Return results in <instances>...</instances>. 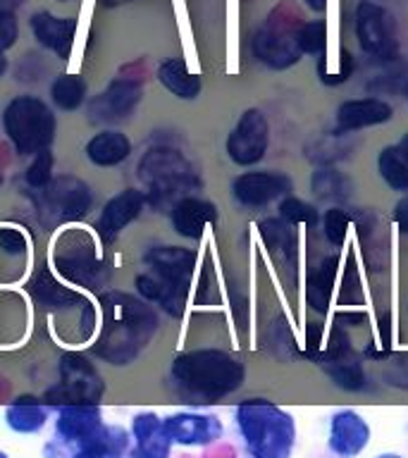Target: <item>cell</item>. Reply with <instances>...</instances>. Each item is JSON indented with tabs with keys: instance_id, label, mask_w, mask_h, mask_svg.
Segmentation results:
<instances>
[{
	"instance_id": "cell-1",
	"label": "cell",
	"mask_w": 408,
	"mask_h": 458,
	"mask_svg": "<svg viewBox=\"0 0 408 458\" xmlns=\"http://www.w3.org/2000/svg\"><path fill=\"white\" fill-rule=\"evenodd\" d=\"M103 329L93 344L96 356L110 365L134 363L157 332V313L124 292L103 293Z\"/></svg>"
},
{
	"instance_id": "cell-2",
	"label": "cell",
	"mask_w": 408,
	"mask_h": 458,
	"mask_svg": "<svg viewBox=\"0 0 408 458\" xmlns=\"http://www.w3.org/2000/svg\"><path fill=\"white\" fill-rule=\"evenodd\" d=\"M242 360L217 349L182 353L170 365V385L179 399L191 406H208L234 394L243 385Z\"/></svg>"
},
{
	"instance_id": "cell-3",
	"label": "cell",
	"mask_w": 408,
	"mask_h": 458,
	"mask_svg": "<svg viewBox=\"0 0 408 458\" xmlns=\"http://www.w3.org/2000/svg\"><path fill=\"white\" fill-rule=\"evenodd\" d=\"M236 425L253 458H289L296 444V422L272 401L249 399L236 408Z\"/></svg>"
},
{
	"instance_id": "cell-4",
	"label": "cell",
	"mask_w": 408,
	"mask_h": 458,
	"mask_svg": "<svg viewBox=\"0 0 408 458\" xmlns=\"http://www.w3.org/2000/svg\"><path fill=\"white\" fill-rule=\"evenodd\" d=\"M139 179L149 189L146 200L157 208L177 203L186 193L200 186L191 163L179 150L167 148V146L146 150V156L139 163Z\"/></svg>"
},
{
	"instance_id": "cell-5",
	"label": "cell",
	"mask_w": 408,
	"mask_h": 458,
	"mask_svg": "<svg viewBox=\"0 0 408 458\" xmlns=\"http://www.w3.org/2000/svg\"><path fill=\"white\" fill-rule=\"evenodd\" d=\"M55 114L36 96H17L3 113V129L20 156H36L55 139Z\"/></svg>"
},
{
	"instance_id": "cell-6",
	"label": "cell",
	"mask_w": 408,
	"mask_h": 458,
	"mask_svg": "<svg viewBox=\"0 0 408 458\" xmlns=\"http://www.w3.org/2000/svg\"><path fill=\"white\" fill-rule=\"evenodd\" d=\"M53 265L72 284L100 289L107 282V265L96 250V239L84 229L64 232L53 246Z\"/></svg>"
},
{
	"instance_id": "cell-7",
	"label": "cell",
	"mask_w": 408,
	"mask_h": 458,
	"mask_svg": "<svg viewBox=\"0 0 408 458\" xmlns=\"http://www.w3.org/2000/svg\"><path fill=\"white\" fill-rule=\"evenodd\" d=\"M301 24L285 10L272 13L253 36V53L270 70H286L301 60L303 50L299 46Z\"/></svg>"
},
{
	"instance_id": "cell-8",
	"label": "cell",
	"mask_w": 408,
	"mask_h": 458,
	"mask_svg": "<svg viewBox=\"0 0 408 458\" xmlns=\"http://www.w3.org/2000/svg\"><path fill=\"white\" fill-rule=\"evenodd\" d=\"M103 379L98 370L81 353H64L60 358V382L46 392L48 406H72V403H98L103 396Z\"/></svg>"
},
{
	"instance_id": "cell-9",
	"label": "cell",
	"mask_w": 408,
	"mask_h": 458,
	"mask_svg": "<svg viewBox=\"0 0 408 458\" xmlns=\"http://www.w3.org/2000/svg\"><path fill=\"white\" fill-rule=\"evenodd\" d=\"M93 206L91 186L77 177L50 179L48 186L38 189V210L53 222L81 220Z\"/></svg>"
},
{
	"instance_id": "cell-10",
	"label": "cell",
	"mask_w": 408,
	"mask_h": 458,
	"mask_svg": "<svg viewBox=\"0 0 408 458\" xmlns=\"http://www.w3.org/2000/svg\"><path fill=\"white\" fill-rule=\"evenodd\" d=\"M270 143V127L265 114L256 107H251L239 117V122L232 129V134L227 136V156L232 157V163L249 167L263 160L265 150Z\"/></svg>"
},
{
	"instance_id": "cell-11",
	"label": "cell",
	"mask_w": 408,
	"mask_h": 458,
	"mask_svg": "<svg viewBox=\"0 0 408 458\" xmlns=\"http://www.w3.org/2000/svg\"><path fill=\"white\" fill-rule=\"evenodd\" d=\"M356 36L361 48L375 60H389L396 55L394 21L385 7L375 3H361L356 10Z\"/></svg>"
},
{
	"instance_id": "cell-12",
	"label": "cell",
	"mask_w": 408,
	"mask_h": 458,
	"mask_svg": "<svg viewBox=\"0 0 408 458\" xmlns=\"http://www.w3.org/2000/svg\"><path fill=\"white\" fill-rule=\"evenodd\" d=\"M292 191V182L282 172H246L234 179L232 193L246 208H263Z\"/></svg>"
},
{
	"instance_id": "cell-13",
	"label": "cell",
	"mask_w": 408,
	"mask_h": 458,
	"mask_svg": "<svg viewBox=\"0 0 408 458\" xmlns=\"http://www.w3.org/2000/svg\"><path fill=\"white\" fill-rule=\"evenodd\" d=\"M141 100V84L132 79H115L106 91L96 96L89 107L91 120L96 122H117L127 120L134 113Z\"/></svg>"
},
{
	"instance_id": "cell-14",
	"label": "cell",
	"mask_w": 408,
	"mask_h": 458,
	"mask_svg": "<svg viewBox=\"0 0 408 458\" xmlns=\"http://www.w3.org/2000/svg\"><path fill=\"white\" fill-rule=\"evenodd\" d=\"M163 425L170 442L182 446H206L222 437V422L215 415L177 413L165 418Z\"/></svg>"
},
{
	"instance_id": "cell-15",
	"label": "cell",
	"mask_w": 408,
	"mask_h": 458,
	"mask_svg": "<svg viewBox=\"0 0 408 458\" xmlns=\"http://www.w3.org/2000/svg\"><path fill=\"white\" fill-rule=\"evenodd\" d=\"M146 206V193L139 189H124L110 199L96 222V232L103 242H115L122 234V229L127 227L129 222H134L141 215Z\"/></svg>"
},
{
	"instance_id": "cell-16",
	"label": "cell",
	"mask_w": 408,
	"mask_h": 458,
	"mask_svg": "<svg viewBox=\"0 0 408 458\" xmlns=\"http://www.w3.org/2000/svg\"><path fill=\"white\" fill-rule=\"evenodd\" d=\"M77 27V17H55L46 10L31 14V31H34L36 41L63 60L72 55Z\"/></svg>"
},
{
	"instance_id": "cell-17",
	"label": "cell",
	"mask_w": 408,
	"mask_h": 458,
	"mask_svg": "<svg viewBox=\"0 0 408 458\" xmlns=\"http://www.w3.org/2000/svg\"><path fill=\"white\" fill-rule=\"evenodd\" d=\"M370 428L356 411H339L329 422V449L336 456L353 458L368 446Z\"/></svg>"
},
{
	"instance_id": "cell-18",
	"label": "cell",
	"mask_w": 408,
	"mask_h": 458,
	"mask_svg": "<svg viewBox=\"0 0 408 458\" xmlns=\"http://www.w3.org/2000/svg\"><path fill=\"white\" fill-rule=\"evenodd\" d=\"M103 428L98 403H72L57 408V435L63 442L84 444Z\"/></svg>"
},
{
	"instance_id": "cell-19",
	"label": "cell",
	"mask_w": 408,
	"mask_h": 458,
	"mask_svg": "<svg viewBox=\"0 0 408 458\" xmlns=\"http://www.w3.org/2000/svg\"><path fill=\"white\" fill-rule=\"evenodd\" d=\"M189 286L184 282H172L167 277H160L156 272H143L136 277V292L141 293L149 303H157L165 313L184 315L186 299H189Z\"/></svg>"
},
{
	"instance_id": "cell-20",
	"label": "cell",
	"mask_w": 408,
	"mask_h": 458,
	"mask_svg": "<svg viewBox=\"0 0 408 458\" xmlns=\"http://www.w3.org/2000/svg\"><path fill=\"white\" fill-rule=\"evenodd\" d=\"M394 117V110L389 103L379 98H358L346 100L336 110V134L356 131L363 127H375L382 122H389Z\"/></svg>"
},
{
	"instance_id": "cell-21",
	"label": "cell",
	"mask_w": 408,
	"mask_h": 458,
	"mask_svg": "<svg viewBox=\"0 0 408 458\" xmlns=\"http://www.w3.org/2000/svg\"><path fill=\"white\" fill-rule=\"evenodd\" d=\"M143 263L160 277L191 284L196 253L191 249H182V246H150L143 256Z\"/></svg>"
},
{
	"instance_id": "cell-22",
	"label": "cell",
	"mask_w": 408,
	"mask_h": 458,
	"mask_svg": "<svg viewBox=\"0 0 408 458\" xmlns=\"http://www.w3.org/2000/svg\"><path fill=\"white\" fill-rule=\"evenodd\" d=\"M172 227L184 239H200L210 222H215L217 210L210 200L184 196L172 206Z\"/></svg>"
},
{
	"instance_id": "cell-23",
	"label": "cell",
	"mask_w": 408,
	"mask_h": 458,
	"mask_svg": "<svg viewBox=\"0 0 408 458\" xmlns=\"http://www.w3.org/2000/svg\"><path fill=\"white\" fill-rule=\"evenodd\" d=\"M29 293L34 296V301L43 310H64V308H72L81 303L77 292H72L70 286L60 284L53 272L48 267H38L34 272V277L29 279L27 284Z\"/></svg>"
},
{
	"instance_id": "cell-24",
	"label": "cell",
	"mask_w": 408,
	"mask_h": 458,
	"mask_svg": "<svg viewBox=\"0 0 408 458\" xmlns=\"http://www.w3.org/2000/svg\"><path fill=\"white\" fill-rule=\"evenodd\" d=\"M136 449L141 458H167L170 456L172 442L165 432L163 420L156 413H139L132 422Z\"/></svg>"
},
{
	"instance_id": "cell-25",
	"label": "cell",
	"mask_w": 408,
	"mask_h": 458,
	"mask_svg": "<svg viewBox=\"0 0 408 458\" xmlns=\"http://www.w3.org/2000/svg\"><path fill=\"white\" fill-rule=\"evenodd\" d=\"M129 153H132V143L117 129H106L86 143V157L96 167H115V165L124 163Z\"/></svg>"
},
{
	"instance_id": "cell-26",
	"label": "cell",
	"mask_w": 408,
	"mask_h": 458,
	"mask_svg": "<svg viewBox=\"0 0 408 458\" xmlns=\"http://www.w3.org/2000/svg\"><path fill=\"white\" fill-rule=\"evenodd\" d=\"M48 420V406L36 396H17L5 408L7 428L17 435H34Z\"/></svg>"
},
{
	"instance_id": "cell-27",
	"label": "cell",
	"mask_w": 408,
	"mask_h": 458,
	"mask_svg": "<svg viewBox=\"0 0 408 458\" xmlns=\"http://www.w3.org/2000/svg\"><path fill=\"white\" fill-rule=\"evenodd\" d=\"M157 81L177 98L193 100L200 93V77L189 72L182 57H170L157 67Z\"/></svg>"
},
{
	"instance_id": "cell-28",
	"label": "cell",
	"mask_w": 408,
	"mask_h": 458,
	"mask_svg": "<svg viewBox=\"0 0 408 458\" xmlns=\"http://www.w3.org/2000/svg\"><path fill=\"white\" fill-rule=\"evenodd\" d=\"M129 437L122 428L113 425H103L89 442L79 444L77 454L72 458H113L120 456L122 451L127 449Z\"/></svg>"
},
{
	"instance_id": "cell-29",
	"label": "cell",
	"mask_w": 408,
	"mask_h": 458,
	"mask_svg": "<svg viewBox=\"0 0 408 458\" xmlns=\"http://www.w3.org/2000/svg\"><path fill=\"white\" fill-rule=\"evenodd\" d=\"M335 277H336V258H325L308 277V303L318 310V313H327L332 292H335Z\"/></svg>"
},
{
	"instance_id": "cell-30",
	"label": "cell",
	"mask_w": 408,
	"mask_h": 458,
	"mask_svg": "<svg viewBox=\"0 0 408 458\" xmlns=\"http://www.w3.org/2000/svg\"><path fill=\"white\" fill-rule=\"evenodd\" d=\"M320 363L327 370L329 377H332V382L346 389V392H361L365 386L363 368H361V363L351 353L339 358H320Z\"/></svg>"
},
{
	"instance_id": "cell-31",
	"label": "cell",
	"mask_w": 408,
	"mask_h": 458,
	"mask_svg": "<svg viewBox=\"0 0 408 458\" xmlns=\"http://www.w3.org/2000/svg\"><path fill=\"white\" fill-rule=\"evenodd\" d=\"M260 234H263V242L268 243V249L272 253H277L286 263H293V258H296V234H293L289 222L277 220V217L260 222Z\"/></svg>"
},
{
	"instance_id": "cell-32",
	"label": "cell",
	"mask_w": 408,
	"mask_h": 458,
	"mask_svg": "<svg viewBox=\"0 0 408 458\" xmlns=\"http://www.w3.org/2000/svg\"><path fill=\"white\" fill-rule=\"evenodd\" d=\"M50 98L64 113H72V110L81 107L86 100L84 77H79V74H63V77H57L53 81V86H50Z\"/></svg>"
},
{
	"instance_id": "cell-33",
	"label": "cell",
	"mask_w": 408,
	"mask_h": 458,
	"mask_svg": "<svg viewBox=\"0 0 408 458\" xmlns=\"http://www.w3.org/2000/svg\"><path fill=\"white\" fill-rule=\"evenodd\" d=\"M379 174L387 182V186H392L394 191H408V163L401 157V153L394 148H385L379 153L378 160Z\"/></svg>"
},
{
	"instance_id": "cell-34",
	"label": "cell",
	"mask_w": 408,
	"mask_h": 458,
	"mask_svg": "<svg viewBox=\"0 0 408 458\" xmlns=\"http://www.w3.org/2000/svg\"><path fill=\"white\" fill-rule=\"evenodd\" d=\"M299 46L303 53H310V55H327V24H325V20L301 24Z\"/></svg>"
},
{
	"instance_id": "cell-35",
	"label": "cell",
	"mask_w": 408,
	"mask_h": 458,
	"mask_svg": "<svg viewBox=\"0 0 408 458\" xmlns=\"http://www.w3.org/2000/svg\"><path fill=\"white\" fill-rule=\"evenodd\" d=\"M313 193L325 200H342L349 193V182L336 170H322L313 174Z\"/></svg>"
},
{
	"instance_id": "cell-36",
	"label": "cell",
	"mask_w": 408,
	"mask_h": 458,
	"mask_svg": "<svg viewBox=\"0 0 408 458\" xmlns=\"http://www.w3.org/2000/svg\"><path fill=\"white\" fill-rule=\"evenodd\" d=\"M53 163H55V160H53V153H50L48 148L34 156V163L29 165L27 170V184L31 186L34 191H38V189L50 184V179H53Z\"/></svg>"
},
{
	"instance_id": "cell-37",
	"label": "cell",
	"mask_w": 408,
	"mask_h": 458,
	"mask_svg": "<svg viewBox=\"0 0 408 458\" xmlns=\"http://www.w3.org/2000/svg\"><path fill=\"white\" fill-rule=\"evenodd\" d=\"M279 213H282V217H285L286 222H292V225H299V222H313L315 217H318L313 206H308V203H303V200H299V199H293V196H289V199L282 200Z\"/></svg>"
},
{
	"instance_id": "cell-38",
	"label": "cell",
	"mask_w": 408,
	"mask_h": 458,
	"mask_svg": "<svg viewBox=\"0 0 408 458\" xmlns=\"http://www.w3.org/2000/svg\"><path fill=\"white\" fill-rule=\"evenodd\" d=\"M346 232H349V215L339 210V208H332L327 217H325V234H327L329 243L342 246L344 239H346Z\"/></svg>"
},
{
	"instance_id": "cell-39",
	"label": "cell",
	"mask_w": 408,
	"mask_h": 458,
	"mask_svg": "<svg viewBox=\"0 0 408 458\" xmlns=\"http://www.w3.org/2000/svg\"><path fill=\"white\" fill-rule=\"evenodd\" d=\"M0 249L7 256H21L27 250V236L20 229L0 227Z\"/></svg>"
},
{
	"instance_id": "cell-40",
	"label": "cell",
	"mask_w": 408,
	"mask_h": 458,
	"mask_svg": "<svg viewBox=\"0 0 408 458\" xmlns=\"http://www.w3.org/2000/svg\"><path fill=\"white\" fill-rule=\"evenodd\" d=\"M14 41H17V20L13 10L0 5V50L13 48Z\"/></svg>"
},
{
	"instance_id": "cell-41",
	"label": "cell",
	"mask_w": 408,
	"mask_h": 458,
	"mask_svg": "<svg viewBox=\"0 0 408 458\" xmlns=\"http://www.w3.org/2000/svg\"><path fill=\"white\" fill-rule=\"evenodd\" d=\"M394 220H396V225L408 234V196L406 199H401L399 203H396V208H394Z\"/></svg>"
},
{
	"instance_id": "cell-42",
	"label": "cell",
	"mask_w": 408,
	"mask_h": 458,
	"mask_svg": "<svg viewBox=\"0 0 408 458\" xmlns=\"http://www.w3.org/2000/svg\"><path fill=\"white\" fill-rule=\"evenodd\" d=\"M310 10H315V13H322L325 7H327V0H303Z\"/></svg>"
},
{
	"instance_id": "cell-43",
	"label": "cell",
	"mask_w": 408,
	"mask_h": 458,
	"mask_svg": "<svg viewBox=\"0 0 408 458\" xmlns=\"http://www.w3.org/2000/svg\"><path fill=\"white\" fill-rule=\"evenodd\" d=\"M396 150H399L401 157H404V160H406V163H408V134H404V139H401V141H399Z\"/></svg>"
},
{
	"instance_id": "cell-44",
	"label": "cell",
	"mask_w": 408,
	"mask_h": 458,
	"mask_svg": "<svg viewBox=\"0 0 408 458\" xmlns=\"http://www.w3.org/2000/svg\"><path fill=\"white\" fill-rule=\"evenodd\" d=\"M5 72H7V57H5V53L0 50V79L5 77Z\"/></svg>"
},
{
	"instance_id": "cell-45",
	"label": "cell",
	"mask_w": 408,
	"mask_h": 458,
	"mask_svg": "<svg viewBox=\"0 0 408 458\" xmlns=\"http://www.w3.org/2000/svg\"><path fill=\"white\" fill-rule=\"evenodd\" d=\"M378 458H401V456H396V454H385V456H378Z\"/></svg>"
},
{
	"instance_id": "cell-46",
	"label": "cell",
	"mask_w": 408,
	"mask_h": 458,
	"mask_svg": "<svg viewBox=\"0 0 408 458\" xmlns=\"http://www.w3.org/2000/svg\"><path fill=\"white\" fill-rule=\"evenodd\" d=\"M0 458H7V454H3V451H0Z\"/></svg>"
},
{
	"instance_id": "cell-47",
	"label": "cell",
	"mask_w": 408,
	"mask_h": 458,
	"mask_svg": "<svg viewBox=\"0 0 408 458\" xmlns=\"http://www.w3.org/2000/svg\"><path fill=\"white\" fill-rule=\"evenodd\" d=\"M0 186H3V174H0Z\"/></svg>"
},
{
	"instance_id": "cell-48",
	"label": "cell",
	"mask_w": 408,
	"mask_h": 458,
	"mask_svg": "<svg viewBox=\"0 0 408 458\" xmlns=\"http://www.w3.org/2000/svg\"><path fill=\"white\" fill-rule=\"evenodd\" d=\"M60 3H70V0H60Z\"/></svg>"
},
{
	"instance_id": "cell-49",
	"label": "cell",
	"mask_w": 408,
	"mask_h": 458,
	"mask_svg": "<svg viewBox=\"0 0 408 458\" xmlns=\"http://www.w3.org/2000/svg\"><path fill=\"white\" fill-rule=\"evenodd\" d=\"M113 458H120V456H113ZM136 458H141V456H136Z\"/></svg>"
}]
</instances>
